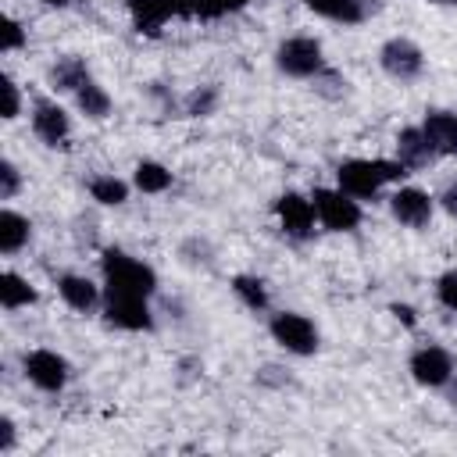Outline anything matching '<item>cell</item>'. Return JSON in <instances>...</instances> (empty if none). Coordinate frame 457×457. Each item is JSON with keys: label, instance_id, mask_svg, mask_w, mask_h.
<instances>
[{"label": "cell", "instance_id": "obj_19", "mask_svg": "<svg viewBox=\"0 0 457 457\" xmlns=\"http://www.w3.org/2000/svg\"><path fill=\"white\" fill-rule=\"evenodd\" d=\"M36 300H39V293L25 275H18L14 268L0 271V307L4 311H21V307H32Z\"/></svg>", "mask_w": 457, "mask_h": 457}, {"label": "cell", "instance_id": "obj_13", "mask_svg": "<svg viewBox=\"0 0 457 457\" xmlns=\"http://www.w3.org/2000/svg\"><path fill=\"white\" fill-rule=\"evenodd\" d=\"M57 293H61V300H64L71 311H79V314H93V311L104 307V289H100L89 275H79V271L57 275Z\"/></svg>", "mask_w": 457, "mask_h": 457}, {"label": "cell", "instance_id": "obj_2", "mask_svg": "<svg viewBox=\"0 0 457 457\" xmlns=\"http://www.w3.org/2000/svg\"><path fill=\"white\" fill-rule=\"evenodd\" d=\"M100 275H104V289H121V293H139V296H154L157 293V271L125 253L121 246H107L100 253Z\"/></svg>", "mask_w": 457, "mask_h": 457}, {"label": "cell", "instance_id": "obj_5", "mask_svg": "<svg viewBox=\"0 0 457 457\" xmlns=\"http://www.w3.org/2000/svg\"><path fill=\"white\" fill-rule=\"evenodd\" d=\"M268 332H271V339H275L286 353H293V357H314L318 346H321L318 325H314L307 314H300V311H275V314L268 318Z\"/></svg>", "mask_w": 457, "mask_h": 457}, {"label": "cell", "instance_id": "obj_23", "mask_svg": "<svg viewBox=\"0 0 457 457\" xmlns=\"http://www.w3.org/2000/svg\"><path fill=\"white\" fill-rule=\"evenodd\" d=\"M228 286H232L236 300H239L246 311H253V314H264V311L271 307V296H268V286H264V278L239 271V275H232V282H228Z\"/></svg>", "mask_w": 457, "mask_h": 457}, {"label": "cell", "instance_id": "obj_25", "mask_svg": "<svg viewBox=\"0 0 457 457\" xmlns=\"http://www.w3.org/2000/svg\"><path fill=\"white\" fill-rule=\"evenodd\" d=\"M214 107H218V86H196V89L182 100V111H186L189 118H207Z\"/></svg>", "mask_w": 457, "mask_h": 457}, {"label": "cell", "instance_id": "obj_12", "mask_svg": "<svg viewBox=\"0 0 457 457\" xmlns=\"http://www.w3.org/2000/svg\"><path fill=\"white\" fill-rule=\"evenodd\" d=\"M389 214H393L403 228L421 232V228H428V221H432V214H436V196L425 193L421 186H403V182H400V186L389 193Z\"/></svg>", "mask_w": 457, "mask_h": 457}, {"label": "cell", "instance_id": "obj_28", "mask_svg": "<svg viewBox=\"0 0 457 457\" xmlns=\"http://www.w3.org/2000/svg\"><path fill=\"white\" fill-rule=\"evenodd\" d=\"M21 193V171L14 161H0V200H14Z\"/></svg>", "mask_w": 457, "mask_h": 457}, {"label": "cell", "instance_id": "obj_30", "mask_svg": "<svg viewBox=\"0 0 457 457\" xmlns=\"http://www.w3.org/2000/svg\"><path fill=\"white\" fill-rule=\"evenodd\" d=\"M21 114V89L11 75H4V121H14Z\"/></svg>", "mask_w": 457, "mask_h": 457}, {"label": "cell", "instance_id": "obj_29", "mask_svg": "<svg viewBox=\"0 0 457 457\" xmlns=\"http://www.w3.org/2000/svg\"><path fill=\"white\" fill-rule=\"evenodd\" d=\"M436 300L446 307V311H457V271H443L436 278Z\"/></svg>", "mask_w": 457, "mask_h": 457}, {"label": "cell", "instance_id": "obj_1", "mask_svg": "<svg viewBox=\"0 0 457 457\" xmlns=\"http://www.w3.org/2000/svg\"><path fill=\"white\" fill-rule=\"evenodd\" d=\"M411 175L396 157H346L336 164V186L353 200H378L386 186H400Z\"/></svg>", "mask_w": 457, "mask_h": 457}, {"label": "cell", "instance_id": "obj_14", "mask_svg": "<svg viewBox=\"0 0 457 457\" xmlns=\"http://www.w3.org/2000/svg\"><path fill=\"white\" fill-rule=\"evenodd\" d=\"M421 132H425L436 157H453L457 154V111H443V107L425 111Z\"/></svg>", "mask_w": 457, "mask_h": 457}, {"label": "cell", "instance_id": "obj_24", "mask_svg": "<svg viewBox=\"0 0 457 457\" xmlns=\"http://www.w3.org/2000/svg\"><path fill=\"white\" fill-rule=\"evenodd\" d=\"M86 189H89V196H93L100 207H121V204L129 200V193H132V186H129L125 179L111 175V171L93 175V179L86 182Z\"/></svg>", "mask_w": 457, "mask_h": 457}, {"label": "cell", "instance_id": "obj_9", "mask_svg": "<svg viewBox=\"0 0 457 457\" xmlns=\"http://www.w3.org/2000/svg\"><path fill=\"white\" fill-rule=\"evenodd\" d=\"M378 68L393 82H414L425 71V50L407 36H393L378 46Z\"/></svg>", "mask_w": 457, "mask_h": 457}, {"label": "cell", "instance_id": "obj_22", "mask_svg": "<svg viewBox=\"0 0 457 457\" xmlns=\"http://www.w3.org/2000/svg\"><path fill=\"white\" fill-rule=\"evenodd\" d=\"M171 182H175V175H171V168H164L161 161L143 157V161H136V168H132V186H136L139 193L157 196V193H168Z\"/></svg>", "mask_w": 457, "mask_h": 457}, {"label": "cell", "instance_id": "obj_11", "mask_svg": "<svg viewBox=\"0 0 457 457\" xmlns=\"http://www.w3.org/2000/svg\"><path fill=\"white\" fill-rule=\"evenodd\" d=\"M29 125H32L36 139H39L43 146H50V150L68 146V139H71V118H68V111H64L57 100H50V96H36V100H32Z\"/></svg>", "mask_w": 457, "mask_h": 457}, {"label": "cell", "instance_id": "obj_33", "mask_svg": "<svg viewBox=\"0 0 457 457\" xmlns=\"http://www.w3.org/2000/svg\"><path fill=\"white\" fill-rule=\"evenodd\" d=\"M436 204H439V207H443V211H446V214L457 221V182H450V186H446V189L436 196Z\"/></svg>", "mask_w": 457, "mask_h": 457}, {"label": "cell", "instance_id": "obj_21", "mask_svg": "<svg viewBox=\"0 0 457 457\" xmlns=\"http://www.w3.org/2000/svg\"><path fill=\"white\" fill-rule=\"evenodd\" d=\"M86 79H93V75H89V64H86L82 57H75V54L57 57V61L50 64V86H54L57 93H75Z\"/></svg>", "mask_w": 457, "mask_h": 457}, {"label": "cell", "instance_id": "obj_7", "mask_svg": "<svg viewBox=\"0 0 457 457\" xmlns=\"http://www.w3.org/2000/svg\"><path fill=\"white\" fill-rule=\"evenodd\" d=\"M407 371L411 378L421 386V389H446L450 378L457 375V361L446 346L439 343H425V346H414L411 357H407Z\"/></svg>", "mask_w": 457, "mask_h": 457}, {"label": "cell", "instance_id": "obj_6", "mask_svg": "<svg viewBox=\"0 0 457 457\" xmlns=\"http://www.w3.org/2000/svg\"><path fill=\"white\" fill-rule=\"evenodd\" d=\"M104 321L121 328V332H154V311L150 296L139 293H121V289H104Z\"/></svg>", "mask_w": 457, "mask_h": 457}, {"label": "cell", "instance_id": "obj_26", "mask_svg": "<svg viewBox=\"0 0 457 457\" xmlns=\"http://www.w3.org/2000/svg\"><path fill=\"white\" fill-rule=\"evenodd\" d=\"M0 25H4V29H0V50H4V54H14V50H21V46L29 43V32L21 29V21H18L14 14H4Z\"/></svg>", "mask_w": 457, "mask_h": 457}, {"label": "cell", "instance_id": "obj_18", "mask_svg": "<svg viewBox=\"0 0 457 457\" xmlns=\"http://www.w3.org/2000/svg\"><path fill=\"white\" fill-rule=\"evenodd\" d=\"M29 239H32V221L21 211L4 207L0 211V253L14 257V253H21L29 246Z\"/></svg>", "mask_w": 457, "mask_h": 457}, {"label": "cell", "instance_id": "obj_32", "mask_svg": "<svg viewBox=\"0 0 457 457\" xmlns=\"http://www.w3.org/2000/svg\"><path fill=\"white\" fill-rule=\"evenodd\" d=\"M389 314H393L400 325H407V328L418 325V311H414L411 303H400V300H396V303H389Z\"/></svg>", "mask_w": 457, "mask_h": 457}, {"label": "cell", "instance_id": "obj_15", "mask_svg": "<svg viewBox=\"0 0 457 457\" xmlns=\"http://www.w3.org/2000/svg\"><path fill=\"white\" fill-rule=\"evenodd\" d=\"M303 7L314 11L325 21H336V25L353 29V25H364L378 4H371V0H303Z\"/></svg>", "mask_w": 457, "mask_h": 457}, {"label": "cell", "instance_id": "obj_4", "mask_svg": "<svg viewBox=\"0 0 457 457\" xmlns=\"http://www.w3.org/2000/svg\"><path fill=\"white\" fill-rule=\"evenodd\" d=\"M311 204H314L318 225L325 232H353L361 225V218H364L361 200H353L339 186H314L311 189Z\"/></svg>", "mask_w": 457, "mask_h": 457}, {"label": "cell", "instance_id": "obj_27", "mask_svg": "<svg viewBox=\"0 0 457 457\" xmlns=\"http://www.w3.org/2000/svg\"><path fill=\"white\" fill-rule=\"evenodd\" d=\"M246 4H250V0H200L196 18H204V21H211V18H225V14L243 11Z\"/></svg>", "mask_w": 457, "mask_h": 457}, {"label": "cell", "instance_id": "obj_20", "mask_svg": "<svg viewBox=\"0 0 457 457\" xmlns=\"http://www.w3.org/2000/svg\"><path fill=\"white\" fill-rule=\"evenodd\" d=\"M75 107H79V114H86L89 121H104L107 114H111V107H114V100H111V93L96 82V79H86L75 93Z\"/></svg>", "mask_w": 457, "mask_h": 457}, {"label": "cell", "instance_id": "obj_3", "mask_svg": "<svg viewBox=\"0 0 457 457\" xmlns=\"http://www.w3.org/2000/svg\"><path fill=\"white\" fill-rule=\"evenodd\" d=\"M275 68L286 79H321V75H328L325 50L314 36H286L275 46Z\"/></svg>", "mask_w": 457, "mask_h": 457}, {"label": "cell", "instance_id": "obj_8", "mask_svg": "<svg viewBox=\"0 0 457 457\" xmlns=\"http://www.w3.org/2000/svg\"><path fill=\"white\" fill-rule=\"evenodd\" d=\"M21 371H25V378H29L36 389H43V393H61V389L71 382V361H68L64 353H57V350H46V346L29 350V353L21 357Z\"/></svg>", "mask_w": 457, "mask_h": 457}, {"label": "cell", "instance_id": "obj_35", "mask_svg": "<svg viewBox=\"0 0 457 457\" xmlns=\"http://www.w3.org/2000/svg\"><path fill=\"white\" fill-rule=\"evenodd\" d=\"M425 4H439V7H457V0H425Z\"/></svg>", "mask_w": 457, "mask_h": 457}, {"label": "cell", "instance_id": "obj_16", "mask_svg": "<svg viewBox=\"0 0 457 457\" xmlns=\"http://www.w3.org/2000/svg\"><path fill=\"white\" fill-rule=\"evenodd\" d=\"M125 7H129L136 32H143V36H161V29L175 18L171 0H125Z\"/></svg>", "mask_w": 457, "mask_h": 457}, {"label": "cell", "instance_id": "obj_17", "mask_svg": "<svg viewBox=\"0 0 457 457\" xmlns=\"http://www.w3.org/2000/svg\"><path fill=\"white\" fill-rule=\"evenodd\" d=\"M396 161L407 164L411 171H418V168H425L428 161H436V154H432V146H428L421 125H403V129L396 132Z\"/></svg>", "mask_w": 457, "mask_h": 457}, {"label": "cell", "instance_id": "obj_34", "mask_svg": "<svg viewBox=\"0 0 457 457\" xmlns=\"http://www.w3.org/2000/svg\"><path fill=\"white\" fill-rule=\"evenodd\" d=\"M39 4H46V7H71L75 0H39Z\"/></svg>", "mask_w": 457, "mask_h": 457}, {"label": "cell", "instance_id": "obj_10", "mask_svg": "<svg viewBox=\"0 0 457 457\" xmlns=\"http://www.w3.org/2000/svg\"><path fill=\"white\" fill-rule=\"evenodd\" d=\"M271 211H275V218H278V228H282L289 239L303 243V239H311V236H314L318 214H314L311 196H303V193H296V189H286V193H278V196H275Z\"/></svg>", "mask_w": 457, "mask_h": 457}, {"label": "cell", "instance_id": "obj_31", "mask_svg": "<svg viewBox=\"0 0 457 457\" xmlns=\"http://www.w3.org/2000/svg\"><path fill=\"white\" fill-rule=\"evenodd\" d=\"M14 443H18V428H14V421L4 414V418H0V453H11Z\"/></svg>", "mask_w": 457, "mask_h": 457}]
</instances>
